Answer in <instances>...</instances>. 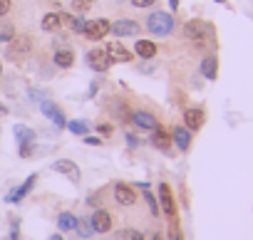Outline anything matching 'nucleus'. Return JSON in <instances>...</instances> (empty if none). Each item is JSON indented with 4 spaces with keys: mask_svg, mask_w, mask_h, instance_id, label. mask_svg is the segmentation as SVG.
I'll list each match as a JSON object with an SVG mask.
<instances>
[{
    "mask_svg": "<svg viewBox=\"0 0 253 240\" xmlns=\"http://www.w3.org/2000/svg\"><path fill=\"white\" fill-rule=\"evenodd\" d=\"M144 28H147V33L154 35V37H169V35L176 30V20H174V15L167 13V10H154V13H149V18L144 20Z\"/></svg>",
    "mask_w": 253,
    "mask_h": 240,
    "instance_id": "1",
    "label": "nucleus"
},
{
    "mask_svg": "<svg viewBox=\"0 0 253 240\" xmlns=\"http://www.w3.org/2000/svg\"><path fill=\"white\" fill-rule=\"evenodd\" d=\"M184 37L191 40V42H199V45H206V42H213V28L206 23V20H189L184 25Z\"/></svg>",
    "mask_w": 253,
    "mask_h": 240,
    "instance_id": "2",
    "label": "nucleus"
},
{
    "mask_svg": "<svg viewBox=\"0 0 253 240\" xmlns=\"http://www.w3.org/2000/svg\"><path fill=\"white\" fill-rule=\"evenodd\" d=\"M33 52V40L28 37V35H15L10 42H8V47H5V57L10 60V62H20V60H25L28 55Z\"/></svg>",
    "mask_w": 253,
    "mask_h": 240,
    "instance_id": "3",
    "label": "nucleus"
},
{
    "mask_svg": "<svg viewBox=\"0 0 253 240\" xmlns=\"http://www.w3.org/2000/svg\"><path fill=\"white\" fill-rule=\"evenodd\" d=\"M139 33H142V25L137 20H132V18H119L109 28V35H114L117 40L119 37H137Z\"/></svg>",
    "mask_w": 253,
    "mask_h": 240,
    "instance_id": "4",
    "label": "nucleus"
},
{
    "mask_svg": "<svg viewBox=\"0 0 253 240\" xmlns=\"http://www.w3.org/2000/svg\"><path fill=\"white\" fill-rule=\"evenodd\" d=\"M112 196H114V201H117L119 206H124V208H132V206H137V201H139L137 191H134L129 183H124V181H117V183L112 186Z\"/></svg>",
    "mask_w": 253,
    "mask_h": 240,
    "instance_id": "5",
    "label": "nucleus"
},
{
    "mask_svg": "<svg viewBox=\"0 0 253 240\" xmlns=\"http://www.w3.org/2000/svg\"><path fill=\"white\" fill-rule=\"evenodd\" d=\"M159 208H162V213H164L169 220H174V218L179 215L176 198H174V191H171L169 183H159Z\"/></svg>",
    "mask_w": 253,
    "mask_h": 240,
    "instance_id": "6",
    "label": "nucleus"
},
{
    "mask_svg": "<svg viewBox=\"0 0 253 240\" xmlns=\"http://www.w3.org/2000/svg\"><path fill=\"white\" fill-rule=\"evenodd\" d=\"M129 124H134V127L142 129V132H154V129L159 127V119H157V114L149 111V109H137V111H132V116H129Z\"/></svg>",
    "mask_w": 253,
    "mask_h": 240,
    "instance_id": "7",
    "label": "nucleus"
},
{
    "mask_svg": "<svg viewBox=\"0 0 253 240\" xmlns=\"http://www.w3.org/2000/svg\"><path fill=\"white\" fill-rule=\"evenodd\" d=\"M109 28H112V20L107 18H97V20H87L84 25V37L92 40V42H99L109 35Z\"/></svg>",
    "mask_w": 253,
    "mask_h": 240,
    "instance_id": "8",
    "label": "nucleus"
},
{
    "mask_svg": "<svg viewBox=\"0 0 253 240\" xmlns=\"http://www.w3.org/2000/svg\"><path fill=\"white\" fill-rule=\"evenodd\" d=\"M89 223H92V230H94L97 235L109 233V230H112V225H114L112 213H109V210H104V208H94V210H92V215H89Z\"/></svg>",
    "mask_w": 253,
    "mask_h": 240,
    "instance_id": "9",
    "label": "nucleus"
},
{
    "mask_svg": "<svg viewBox=\"0 0 253 240\" xmlns=\"http://www.w3.org/2000/svg\"><path fill=\"white\" fill-rule=\"evenodd\" d=\"M191 141H194V132H189L184 124H176L174 129H171V144L179 149V151H189L191 149Z\"/></svg>",
    "mask_w": 253,
    "mask_h": 240,
    "instance_id": "10",
    "label": "nucleus"
},
{
    "mask_svg": "<svg viewBox=\"0 0 253 240\" xmlns=\"http://www.w3.org/2000/svg\"><path fill=\"white\" fill-rule=\"evenodd\" d=\"M35 183H38V173H30V176H28V178H25L20 186H15V188L5 196V201H8V203H20L25 196H30V191L35 188Z\"/></svg>",
    "mask_w": 253,
    "mask_h": 240,
    "instance_id": "11",
    "label": "nucleus"
},
{
    "mask_svg": "<svg viewBox=\"0 0 253 240\" xmlns=\"http://www.w3.org/2000/svg\"><path fill=\"white\" fill-rule=\"evenodd\" d=\"M104 55H107V60L114 65V62H119V65H124V62H129L132 60V52L126 50L122 42H107V47H104Z\"/></svg>",
    "mask_w": 253,
    "mask_h": 240,
    "instance_id": "12",
    "label": "nucleus"
},
{
    "mask_svg": "<svg viewBox=\"0 0 253 240\" xmlns=\"http://www.w3.org/2000/svg\"><path fill=\"white\" fill-rule=\"evenodd\" d=\"M52 171H57V173H62V176H67L70 181H80V176H82V171H80V166L75 164V161H70V159H57V161H52V166H50Z\"/></svg>",
    "mask_w": 253,
    "mask_h": 240,
    "instance_id": "13",
    "label": "nucleus"
},
{
    "mask_svg": "<svg viewBox=\"0 0 253 240\" xmlns=\"http://www.w3.org/2000/svg\"><path fill=\"white\" fill-rule=\"evenodd\" d=\"M204 122H206L204 109H199V106H189V109H184V127H186L189 132H199V129L204 127Z\"/></svg>",
    "mask_w": 253,
    "mask_h": 240,
    "instance_id": "14",
    "label": "nucleus"
},
{
    "mask_svg": "<svg viewBox=\"0 0 253 240\" xmlns=\"http://www.w3.org/2000/svg\"><path fill=\"white\" fill-rule=\"evenodd\" d=\"M84 60H87V65L94 69V72H99V74H104L109 67H112V62L107 60V55H104V50H87V55H84Z\"/></svg>",
    "mask_w": 253,
    "mask_h": 240,
    "instance_id": "15",
    "label": "nucleus"
},
{
    "mask_svg": "<svg viewBox=\"0 0 253 240\" xmlns=\"http://www.w3.org/2000/svg\"><path fill=\"white\" fill-rule=\"evenodd\" d=\"M149 141H152V146H154V149H159V151H164V154H169V151H171V146H174V144H171V134H169L162 124L152 132V139H149Z\"/></svg>",
    "mask_w": 253,
    "mask_h": 240,
    "instance_id": "16",
    "label": "nucleus"
},
{
    "mask_svg": "<svg viewBox=\"0 0 253 240\" xmlns=\"http://www.w3.org/2000/svg\"><path fill=\"white\" fill-rule=\"evenodd\" d=\"M157 42L154 40H149V37H139L137 42H134V55L139 57V60H154L157 57Z\"/></svg>",
    "mask_w": 253,
    "mask_h": 240,
    "instance_id": "17",
    "label": "nucleus"
},
{
    "mask_svg": "<svg viewBox=\"0 0 253 240\" xmlns=\"http://www.w3.org/2000/svg\"><path fill=\"white\" fill-rule=\"evenodd\" d=\"M52 62H55L57 69H70V67L75 65V52H72V47H57L55 55H52Z\"/></svg>",
    "mask_w": 253,
    "mask_h": 240,
    "instance_id": "18",
    "label": "nucleus"
},
{
    "mask_svg": "<svg viewBox=\"0 0 253 240\" xmlns=\"http://www.w3.org/2000/svg\"><path fill=\"white\" fill-rule=\"evenodd\" d=\"M201 74L209 79V82H216L218 79V57L216 55H206L201 60Z\"/></svg>",
    "mask_w": 253,
    "mask_h": 240,
    "instance_id": "19",
    "label": "nucleus"
},
{
    "mask_svg": "<svg viewBox=\"0 0 253 240\" xmlns=\"http://www.w3.org/2000/svg\"><path fill=\"white\" fill-rule=\"evenodd\" d=\"M40 28H42L45 33H60V28H62L60 13H45L42 20H40Z\"/></svg>",
    "mask_w": 253,
    "mask_h": 240,
    "instance_id": "20",
    "label": "nucleus"
},
{
    "mask_svg": "<svg viewBox=\"0 0 253 240\" xmlns=\"http://www.w3.org/2000/svg\"><path fill=\"white\" fill-rule=\"evenodd\" d=\"M13 134H15V139H18V146H20V144H30V141L38 139V134H35L30 127H25V124H15Z\"/></svg>",
    "mask_w": 253,
    "mask_h": 240,
    "instance_id": "21",
    "label": "nucleus"
},
{
    "mask_svg": "<svg viewBox=\"0 0 253 240\" xmlns=\"http://www.w3.org/2000/svg\"><path fill=\"white\" fill-rule=\"evenodd\" d=\"M75 223H77V215H75V213H70V210H62V213H57V228H60L62 233H70V230H75Z\"/></svg>",
    "mask_w": 253,
    "mask_h": 240,
    "instance_id": "22",
    "label": "nucleus"
},
{
    "mask_svg": "<svg viewBox=\"0 0 253 240\" xmlns=\"http://www.w3.org/2000/svg\"><path fill=\"white\" fill-rule=\"evenodd\" d=\"M65 129H70V134H75V137H87L89 134V122L87 119H72V122H67Z\"/></svg>",
    "mask_w": 253,
    "mask_h": 240,
    "instance_id": "23",
    "label": "nucleus"
},
{
    "mask_svg": "<svg viewBox=\"0 0 253 240\" xmlns=\"http://www.w3.org/2000/svg\"><path fill=\"white\" fill-rule=\"evenodd\" d=\"M15 35H18L15 25H13L10 20H5V18H0V42H5V45H8Z\"/></svg>",
    "mask_w": 253,
    "mask_h": 240,
    "instance_id": "24",
    "label": "nucleus"
},
{
    "mask_svg": "<svg viewBox=\"0 0 253 240\" xmlns=\"http://www.w3.org/2000/svg\"><path fill=\"white\" fill-rule=\"evenodd\" d=\"M75 230H77V235H80L82 240H89V238L94 235V230H92V223H89V218H80V215H77Z\"/></svg>",
    "mask_w": 253,
    "mask_h": 240,
    "instance_id": "25",
    "label": "nucleus"
},
{
    "mask_svg": "<svg viewBox=\"0 0 253 240\" xmlns=\"http://www.w3.org/2000/svg\"><path fill=\"white\" fill-rule=\"evenodd\" d=\"M112 109H114V114L122 119V124H129V116H132V111H129V106H126L122 99H114Z\"/></svg>",
    "mask_w": 253,
    "mask_h": 240,
    "instance_id": "26",
    "label": "nucleus"
},
{
    "mask_svg": "<svg viewBox=\"0 0 253 240\" xmlns=\"http://www.w3.org/2000/svg\"><path fill=\"white\" fill-rule=\"evenodd\" d=\"M38 109H40V114H42V116L52 119V116H55V111H57L60 106H57V102H52V99H47V97H45V99H40V102H38Z\"/></svg>",
    "mask_w": 253,
    "mask_h": 240,
    "instance_id": "27",
    "label": "nucleus"
},
{
    "mask_svg": "<svg viewBox=\"0 0 253 240\" xmlns=\"http://www.w3.org/2000/svg\"><path fill=\"white\" fill-rule=\"evenodd\" d=\"M144 201H147L152 215H159V213H162V208H159V203H157V198H154V193H152L149 188H144Z\"/></svg>",
    "mask_w": 253,
    "mask_h": 240,
    "instance_id": "28",
    "label": "nucleus"
},
{
    "mask_svg": "<svg viewBox=\"0 0 253 240\" xmlns=\"http://www.w3.org/2000/svg\"><path fill=\"white\" fill-rule=\"evenodd\" d=\"M92 5H94V0H72V10H75L77 15L87 13V10H89Z\"/></svg>",
    "mask_w": 253,
    "mask_h": 240,
    "instance_id": "29",
    "label": "nucleus"
},
{
    "mask_svg": "<svg viewBox=\"0 0 253 240\" xmlns=\"http://www.w3.org/2000/svg\"><path fill=\"white\" fill-rule=\"evenodd\" d=\"M137 72H139V74H154V72H157V62L144 60L142 65H137Z\"/></svg>",
    "mask_w": 253,
    "mask_h": 240,
    "instance_id": "30",
    "label": "nucleus"
},
{
    "mask_svg": "<svg viewBox=\"0 0 253 240\" xmlns=\"http://www.w3.org/2000/svg\"><path fill=\"white\" fill-rule=\"evenodd\" d=\"M35 146H38V141H30V144H20V146H18V154H20L23 159H30V156L35 154Z\"/></svg>",
    "mask_w": 253,
    "mask_h": 240,
    "instance_id": "31",
    "label": "nucleus"
},
{
    "mask_svg": "<svg viewBox=\"0 0 253 240\" xmlns=\"http://www.w3.org/2000/svg\"><path fill=\"white\" fill-rule=\"evenodd\" d=\"M50 122H52L57 129H65V127H67V116H65V111H62V109H57V111H55V116L50 119Z\"/></svg>",
    "mask_w": 253,
    "mask_h": 240,
    "instance_id": "32",
    "label": "nucleus"
},
{
    "mask_svg": "<svg viewBox=\"0 0 253 240\" xmlns=\"http://www.w3.org/2000/svg\"><path fill=\"white\" fill-rule=\"evenodd\" d=\"M159 0H129V5L137 8V10H147V8H154Z\"/></svg>",
    "mask_w": 253,
    "mask_h": 240,
    "instance_id": "33",
    "label": "nucleus"
},
{
    "mask_svg": "<svg viewBox=\"0 0 253 240\" xmlns=\"http://www.w3.org/2000/svg\"><path fill=\"white\" fill-rule=\"evenodd\" d=\"M124 139H126V146H129V149H139V146H142V139H139L137 134H132V132H126Z\"/></svg>",
    "mask_w": 253,
    "mask_h": 240,
    "instance_id": "34",
    "label": "nucleus"
},
{
    "mask_svg": "<svg viewBox=\"0 0 253 240\" xmlns=\"http://www.w3.org/2000/svg\"><path fill=\"white\" fill-rule=\"evenodd\" d=\"M169 240H181V230H179L176 218H174V220H171V225H169Z\"/></svg>",
    "mask_w": 253,
    "mask_h": 240,
    "instance_id": "35",
    "label": "nucleus"
},
{
    "mask_svg": "<svg viewBox=\"0 0 253 240\" xmlns=\"http://www.w3.org/2000/svg\"><path fill=\"white\" fill-rule=\"evenodd\" d=\"M122 233H124L126 240H147V235L139 233V230H122Z\"/></svg>",
    "mask_w": 253,
    "mask_h": 240,
    "instance_id": "36",
    "label": "nucleus"
},
{
    "mask_svg": "<svg viewBox=\"0 0 253 240\" xmlns=\"http://www.w3.org/2000/svg\"><path fill=\"white\" fill-rule=\"evenodd\" d=\"M13 8V0H0V18H5Z\"/></svg>",
    "mask_w": 253,
    "mask_h": 240,
    "instance_id": "37",
    "label": "nucleus"
},
{
    "mask_svg": "<svg viewBox=\"0 0 253 240\" xmlns=\"http://www.w3.org/2000/svg\"><path fill=\"white\" fill-rule=\"evenodd\" d=\"M84 144H87V146H102L104 141H102L99 137H92V134H87V137H84Z\"/></svg>",
    "mask_w": 253,
    "mask_h": 240,
    "instance_id": "38",
    "label": "nucleus"
},
{
    "mask_svg": "<svg viewBox=\"0 0 253 240\" xmlns=\"http://www.w3.org/2000/svg\"><path fill=\"white\" fill-rule=\"evenodd\" d=\"M97 132H99V134H104V137H109V134L114 132V127H112V124H99V127H97Z\"/></svg>",
    "mask_w": 253,
    "mask_h": 240,
    "instance_id": "39",
    "label": "nucleus"
},
{
    "mask_svg": "<svg viewBox=\"0 0 253 240\" xmlns=\"http://www.w3.org/2000/svg\"><path fill=\"white\" fill-rule=\"evenodd\" d=\"M99 203H102V201H99V193H92V196L87 198V206H92V208H99Z\"/></svg>",
    "mask_w": 253,
    "mask_h": 240,
    "instance_id": "40",
    "label": "nucleus"
},
{
    "mask_svg": "<svg viewBox=\"0 0 253 240\" xmlns=\"http://www.w3.org/2000/svg\"><path fill=\"white\" fill-rule=\"evenodd\" d=\"M97 92H99V84H97V82H92V84H89V89H87V97H94Z\"/></svg>",
    "mask_w": 253,
    "mask_h": 240,
    "instance_id": "41",
    "label": "nucleus"
},
{
    "mask_svg": "<svg viewBox=\"0 0 253 240\" xmlns=\"http://www.w3.org/2000/svg\"><path fill=\"white\" fill-rule=\"evenodd\" d=\"M169 8L171 10H179V0H169Z\"/></svg>",
    "mask_w": 253,
    "mask_h": 240,
    "instance_id": "42",
    "label": "nucleus"
},
{
    "mask_svg": "<svg viewBox=\"0 0 253 240\" xmlns=\"http://www.w3.org/2000/svg\"><path fill=\"white\" fill-rule=\"evenodd\" d=\"M47 240H65V238H62V235H57V233H55V235H50V238H47Z\"/></svg>",
    "mask_w": 253,
    "mask_h": 240,
    "instance_id": "43",
    "label": "nucleus"
},
{
    "mask_svg": "<svg viewBox=\"0 0 253 240\" xmlns=\"http://www.w3.org/2000/svg\"><path fill=\"white\" fill-rule=\"evenodd\" d=\"M112 240H126V238H124V233H119V235H117V238H112Z\"/></svg>",
    "mask_w": 253,
    "mask_h": 240,
    "instance_id": "44",
    "label": "nucleus"
},
{
    "mask_svg": "<svg viewBox=\"0 0 253 240\" xmlns=\"http://www.w3.org/2000/svg\"><path fill=\"white\" fill-rule=\"evenodd\" d=\"M0 114H8V106H3V104H0Z\"/></svg>",
    "mask_w": 253,
    "mask_h": 240,
    "instance_id": "45",
    "label": "nucleus"
},
{
    "mask_svg": "<svg viewBox=\"0 0 253 240\" xmlns=\"http://www.w3.org/2000/svg\"><path fill=\"white\" fill-rule=\"evenodd\" d=\"M216 3H221V5H226V3H228V0H216Z\"/></svg>",
    "mask_w": 253,
    "mask_h": 240,
    "instance_id": "46",
    "label": "nucleus"
},
{
    "mask_svg": "<svg viewBox=\"0 0 253 240\" xmlns=\"http://www.w3.org/2000/svg\"><path fill=\"white\" fill-rule=\"evenodd\" d=\"M0 74H3V65H0Z\"/></svg>",
    "mask_w": 253,
    "mask_h": 240,
    "instance_id": "47",
    "label": "nucleus"
}]
</instances>
